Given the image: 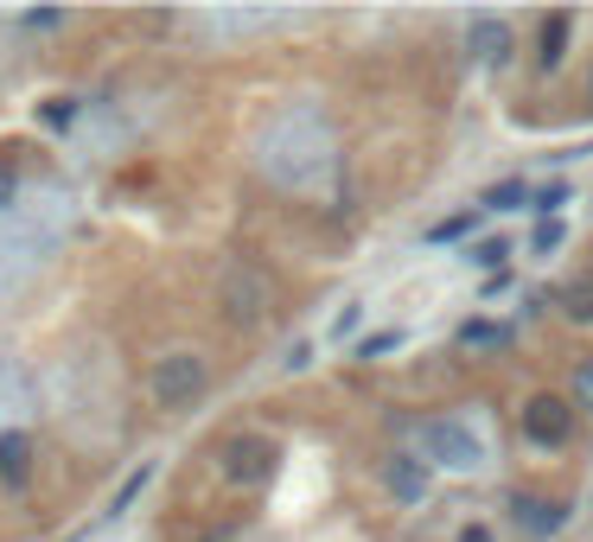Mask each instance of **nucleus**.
I'll use <instances>...</instances> for the list:
<instances>
[{"label": "nucleus", "mask_w": 593, "mask_h": 542, "mask_svg": "<svg viewBox=\"0 0 593 542\" xmlns=\"http://www.w3.org/2000/svg\"><path fill=\"white\" fill-rule=\"evenodd\" d=\"M7 198H13V180H7V173H0V205H7Z\"/></svg>", "instance_id": "4be33fe9"}, {"label": "nucleus", "mask_w": 593, "mask_h": 542, "mask_svg": "<svg viewBox=\"0 0 593 542\" xmlns=\"http://www.w3.org/2000/svg\"><path fill=\"white\" fill-rule=\"evenodd\" d=\"M568 33H574V20H568V13H549V20H543V51H536V65H543V71H556L561 58H568Z\"/></svg>", "instance_id": "9b49d317"}, {"label": "nucleus", "mask_w": 593, "mask_h": 542, "mask_svg": "<svg viewBox=\"0 0 593 542\" xmlns=\"http://www.w3.org/2000/svg\"><path fill=\"white\" fill-rule=\"evenodd\" d=\"M479 205H485V211H518V205H530V185H523V180H504V185H491Z\"/></svg>", "instance_id": "ddd939ff"}, {"label": "nucleus", "mask_w": 593, "mask_h": 542, "mask_svg": "<svg viewBox=\"0 0 593 542\" xmlns=\"http://www.w3.org/2000/svg\"><path fill=\"white\" fill-rule=\"evenodd\" d=\"M26 26H33V33H51V26H65V13H26Z\"/></svg>", "instance_id": "aec40b11"}, {"label": "nucleus", "mask_w": 593, "mask_h": 542, "mask_svg": "<svg viewBox=\"0 0 593 542\" xmlns=\"http://www.w3.org/2000/svg\"><path fill=\"white\" fill-rule=\"evenodd\" d=\"M523 434H530L536 447H561V440H568V408H561L556 396H536L523 408Z\"/></svg>", "instance_id": "20e7f679"}, {"label": "nucleus", "mask_w": 593, "mask_h": 542, "mask_svg": "<svg viewBox=\"0 0 593 542\" xmlns=\"http://www.w3.org/2000/svg\"><path fill=\"white\" fill-rule=\"evenodd\" d=\"M511 517H518L523 530H536V537H556V530H561V505H549V498H530V492H518V498H511Z\"/></svg>", "instance_id": "6e6552de"}, {"label": "nucleus", "mask_w": 593, "mask_h": 542, "mask_svg": "<svg viewBox=\"0 0 593 542\" xmlns=\"http://www.w3.org/2000/svg\"><path fill=\"white\" fill-rule=\"evenodd\" d=\"M148 383H153V402H160V408H186V402L205 396L211 370H205V358H198V351H173V358L153 364Z\"/></svg>", "instance_id": "f257e3e1"}, {"label": "nucleus", "mask_w": 593, "mask_h": 542, "mask_svg": "<svg viewBox=\"0 0 593 542\" xmlns=\"http://www.w3.org/2000/svg\"><path fill=\"white\" fill-rule=\"evenodd\" d=\"M466 45H473V58H479L485 71H498V65H504V51H511V26H504V20H473Z\"/></svg>", "instance_id": "0eeeda50"}, {"label": "nucleus", "mask_w": 593, "mask_h": 542, "mask_svg": "<svg viewBox=\"0 0 593 542\" xmlns=\"http://www.w3.org/2000/svg\"><path fill=\"white\" fill-rule=\"evenodd\" d=\"M223 300H230V320H256L268 288H261V275H249V268H230V275H223Z\"/></svg>", "instance_id": "39448f33"}, {"label": "nucleus", "mask_w": 593, "mask_h": 542, "mask_svg": "<svg viewBox=\"0 0 593 542\" xmlns=\"http://www.w3.org/2000/svg\"><path fill=\"white\" fill-rule=\"evenodd\" d=\"M33 237H20V230H0V293H13L26 281V268H33Z\"/></svg>", "instance_id": "423d86ee"}, {"label": "nucleus", "mask_w": 593, "mask_h": 542, "mask_svg": "<svg viewBox=\"0 0 593 542\" xmlns=\"http://www.w3.org/2000/svg\"><path fill=\"white\" fill-rule=\"evenodd\" d=\"M396 345H403V332H376V338H364L358 351H364V358H383V351H396Z\"/></svg>", "instance_id": "a211bd4d"}, {"label": "nucleus", "mask_w": 593, "mask_h": 542, "mask_svg": "<svg viewBox=\"0 0 593 542\" xmlns=\"http://www.w3.org/2000/svg\"><path fill=\"white\" fill-rule=\"evenodd\" d=\"M568 313H574V320H593V275L568 288Z\"/></svg>", "instance_id": "4468645a"}, {"label": "nucleus", "mask_w": 593, "mask_h": 542, "mask_svg": "<svg viewBox=\"0 0 593 542\" xmlns=\"http://www.w3.org/2000/svg\"><path fill=\"white\" fill-rule=\"evenodd\" d=\"M460 345H466V351H491V345H511V325L466 320V325H460Z\"/></svg>", "instance_id": "f8f14e48"}, {"label": "nucleus", "mask_w": 593, "mask_h": 542, "mask_svg": "<svg viewBox=\"0 0 593 542\" xmlns=\"http://www.w3.org/2000/svg\"><path fill=\"white\" fill-rule=\"evenodd\" d=\"M504 255H511V250H504V243H498V237H491V243H479V255H473V262H485V268H498V262H504Z\"/></svg>", "instance_id": "6ab92c4d"}, {"label": "nucleus", "mask_w": 593, "mask_h": 542, "mask_svg": "<svg viewBox=\"0 0 593 542\" xmlns=\"http://www.w3.org/2000/svg\"><path fill=\"white\" fill-rule=\"evenodd\" d=\"M383 478H389V492H396L403 505H421V498H428V466H421V460H389Z\"/></svg>", "instance_id": "1a4fd4ad"}, {"label": "nucleus", "mask_w": 593, "mask_h": 542, "mask_svg": "<svg viewBox=\"0 0 593 542\" xmlns=\"http://www.w3.org/2000/svg\"><path fill=\"white\" fill-rule=\"evenodd\" d=\"M26 472H33L26 434H0V478H7V485H26Z\"/></svg>", "instance_id": "9d476101"}, {"label": "nucleus", "mask_w": 593, "mask_h": 542, "mask_svg": "<svg viewBox=\"0 0 593 542\" xmlns=\"http://www.w3.org/2000/svg\"><path fill=\"white\" fill-rule=\"evenodd\" d=\"M574 408H588V415H593V364L574 370Z\"/></svg>", "instance_id": "2eb2a0df"}, {"label": "nucleus", "mask_w": 593, "mask_h": 542, "mask_svg": "<svg viewBox=\"0 0 593 542\" xmlns=\"http://www.w3.org/2000/svg\"><path fill=\"white\" fill-rule=\"evenodd\" d=\"M460 542H491V530H466V537H460Z\"/></svg>", "instance_id": "412c9836"}, {"label": "nucleus", "mask_w": 593, "mask_h": 542, "mask_svg": "<svg viewBox=\"0 0 593 542\" xmlns=\"http://www.w3.org/2000/svg\"><path fill=\"white\" fill-rule=\"evenodd\" d=\"M473 230V211H460V217H446V223H434V243H453V237H466Z\"/></svg>", "instance_id": "dca6fc26"}, {"label": "nucleus", "mask_w": 593, "mask_h": 542, "mask_svg": "<svg viewBox=\"0 0 593 542\" xmlns=\"http://www.w3.org/2000/svg\"><path fill=\"white\" fill-rule=\"evenodd\" d=\"M268 472H275V447H268L261 434H243V440L223 447V478H230V485H261Z\"/></svg>", "instance_id": "7ed1b4c3"}, {"label": "nucleus", "mask_w": 593, "mask_h": 542, "mask_svg": "<svg viewBox=\"0 0 593 542\" xmlns=\"http://www.w3.org/2000/svg\"><path fill=\"white\" fill-rule=\"evenodd\" d=\"M421 447H428V460H441V466H453V472L479 466V440H473L466 422H428V428H421Z\"/></svg>", "instance_id": "f03ea898"}, {"label": "nucleus", "mask_w": 593, "mask_h": 542, "mask_svg": "<svg viewBox=\"0 0 593 542\" xmlns=\"http://www.w3.org/2000/svg\"><path fill=\"white\" fill-rule=\"evenodd\" d=\"M556 243H561V223H556V217H543V223H536V243H530V250H536V255H549Z\"/></svg>", "instance_id": "f3484780"}]
</instances>
